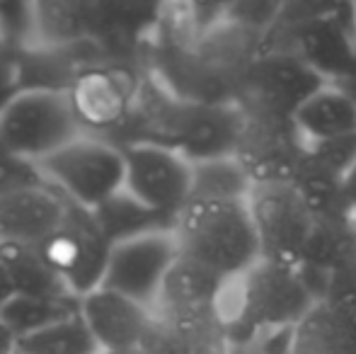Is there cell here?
I'll return each mask as SVG.
<instances>
[{
  "mask_svg": "<svg viewBox=\"0 0 356 354\" xmlns=\"http://www.w3.org/2000/svg\"><path fill=\"white\" fill-rule=\"evenodd\" d=\"M243 124L238 104L189 102L170 92L145 68L136 109L114 143H158L182 153L189 163H202L235 156Z\"/></svg>",
  "mask_w": 356,
  "mask_h": 354,
  "instance_id": "obj_1",
  "label": "cell"
},
{
  "mask_svg": "<svg viewBox=\"0 0 356 354\" xmlns=\"http://www.w3.org/2000/svg\"><path fill=\"white\" fill-rule=\"evenodd\" d=\"M318 303V293L300 269L259 260L225 284L218 303L223 337L250 345L262 335L296 330Z\"/></svg>",
  "mask_w": 356,
  "mask_h": 354,
  "instance_id": "obj_2",
  "label": "cell"
},
{
  "mask_svg": "<svg viewBox=\"0 0 356 354\" xmlns=\"http://www.w3.org/2000/svg\"><path fill=\"white\" fill-rule=\"evenodd\" d=\"M179 252L223 279H238L262 260L248 199H192L172 228Z\"/></svg>",
  "mask_w": 356,
  "mask_h": 354,
  "instance_id": "obj_3",
  "label": "cell"
},
{
  "mask_svg": "<svg viewBox=\"0 0 356 354\" xmlns=\"http://www.w3.org/2000/svg\"><path fill=\"white\" fill-rule=\"evenodd\" d=\"M47 184L80 209H97L127 184L124 148L92 134H80L39 163Z\"/></svg>",
  "mask_w": 356,
  "mask_h": 354,
  "instance_id": "obj_4",
  "label": "cell"
},
{
  "mask_svg": "<svg viewBox=\"0 0 356 354\" xmlns=\"http://www.w3.org/2000/svg\"><path fill=\"white\" fill-rule=\"evenodd\" d=\"M145 68L109 58H97L80 68L66 92L85 134L114 141L124 131L136 109Z\"/></svg>",
  "mask_w": 356,
  "mask_h": 354,
  "instance_id": "obj_5",
  "label": "cell"
},
{
  "mask_svg": "<svg viewBox=\"0 0 356 354\" xmlns=\"http://www.w3.org/2000/svg\"><path fill=\"white\" fill-rule=\"evenodd\" d=\"M80 134L66 90H24L0 114V146L37 166Z\"/></svg>",
  "mask_w": 356,
  "mask_h": 354,
  "instance_id": "obj_6",
  "label": "cell"
},
{
  "mask_svg": "<svg viewBox=\"0 0 356 354\" xmlns=\"http://www.w3.org/2000/svg\"><path fill=\"white\" fill-rule=\"evenodd\" d=\"M248 204L262 260L300 269L310 233L315 228V214L298 189L289 182L254 184L250 189Z\"/></svg>",
  "mask_w": 356,
  "mask_h": 354,
  "instance_id": "obj_7",
  "label": "cell"
},
{
  "mask_svg": "<svg viewBox=\"0 0 356 354\" xmlns=\"http://www.w3.org/2000/svg\"><path fill=\"white\" fill-rule=\"evenodd\" d=\"M291 51L327 83H344L356 73V8L298 27H274L262 39V54Z\"/></svg>",
  "mask_w": 356,
  "mask_h": 354,
  "instance_id": "obj_8",
  "label": "cell"
},
{
  "mask_svg": "<svg viewBox=\"0 0 356 354\" xmlns=\"http://www.w3.org/2000/svg\"><path fill=\"white\" fill-rule=\"evenodd\" d=\"M42 255L78 298L102 287L112 243L95 223L92 211L71 204L66 221L39 246Z\"/></svg>",
  "mask_w": 356,
  "mask_h": 354,
  "instance_id": "obj_9",
  "label": "cell"
},
{
  "mask_svg": "<svg viewBox=\"0 0 356 354\" xmlns=\"http://www.w3.org/2000/svg\"><path fill=\"white\" fill-rule=\"evenodd\" d=\"M325 86L327 81L300 56L291 51H267L259 54L250 66L240 88L238 107L243 112L293 119L300 104Z\"/></svg>",
  "mask_w": 356,
  "mask_h": 354,
  "instance_id": "obj_10",
  "label": "cell"
},
{
  "mask_svg": "<svg viewBox=\"0 0 356 354\" xmlns=\"http://www.w3.org/2000/svg\"><path fill=\"white\" fill-rule=\"evenodd\" d=\"M122 148L127 158L124 189L175 223L182 209L192 202L194 163L158 143H129Z\"/></svg>",
  "mask_w": 356,
  "mask_h": 354,
  "instance_id": "obj_11",
  "label": "cell"
},
{
  "mask_svg": "<svg viewBox=\"0 0 356 354\" xmlns=\"http://www.w3.org/2000/svg\"><path fill=\"white\" fill-rule=\"evenodd\" d=\"M245 124L235 158L254 184H293L296 172L308 153V141L289 117L243 112Z\"/></svg>",
  "mask_w": 356,
  "mask_h": 354,
  "instance_id": "obj_12",
  "label": "cell"
},
{
  "mask_svg": "<svg viewBox=\"0 0 356 354\" xmlns=\"http://www.w3.org/2000/svg\"><path fill=\"white\" fill-rule=\"evenodd\" d=\"M179 257L172 231H158L112 246L102 287L153 311L170 267Z\"/></svg>",
  "mask_w": 356,
  "mask_h": 354,
  "instance_id": "obj_13",
  "label": "cell"
},
{
  "mask_svg": "<svg viewBox=\"0 0 356 354\" xmlns=\"http://www.w3.org/2000/svg\"><path fill=\"white\" fill-rule=\"evenodd\" d=\"M80 318L97 340L99 352H124L141 347L153 323V311L124 293L99 287L80 298Z\"/></svg>",
  "mask_w": 356,
  "mask_h": 354,
  "instance_id": "obj_14",
  "label": "cell"
},
{
  "mask_svg": "<svg viewBox=\"0 0 356 354\" xmlns=\"http://www.w3.org/2000/svg\"><path fill=\"white\" fill-rule=\"evenodd\" d=\"M71 211V202L51 184H32L0 194V241L42 246Z\"/></svg>",
  "mask_w": 356,
  "mask_h": 354,
  "instance_id": "obj_15",
  "label": "cell"
},
{
  "mask_svg": "<svg viewBox=\"0 0 356 354\" xmlns=\"http://www.w3.org/2000/svg\"><path fill=\"white\" fill-rule=\"evenodd\" d=\"M228 279L204 267L202 262L182 255L170 267L168 277L160 289L155 313L184 316V313H218L220 296L225 291Z\"/></svg>",
  "mask_w": 356,
  "mask_h": 354,
  "instance_id": "obj_16",
  "label": "cell"
},
{
  "mask_svg": "<svg viewBox=\"0 0 356 354\" xmlns=\"http://www.w3.org/2000/svg\"><path fill=\"white\" fill-rule=\"evenodd\" d=\"M37 47H78L95 37L97 0H32Z\"/></svg>",
  "mask_w": 356,
  "mask_h": 354,
  "instance_id": "obj_17",
  "label": "cell"
},
{
  "mask_svg": "<svg viewBox=\"0 0 356 354\" xmlns=\"http://www.w3.org/2000/svg\"><path fill=\"white\" fill-rule=\"evenodd\" d=\"M300 136L308 143H323L332 138L356 134V102L342 86L327 83L300 104L293 114Z\"/></svg>",
  "mask_w": 356,
  "mask_h": 354,
  "instance_id": "obj_18",
  "label": "cell"
},
{
  "mask_svg": "<svg viewBox=\"0 0 356 354\" xmlns=\"http://www.w3.org/2000/svg\"><path fill=\"white\" fill-rule=\"evenodd\" d=\"M92 218L112 246L138 236H148V233L172 231L175 228L172 221L155 214L143 202H138L134 194H129L127 189H122L112 199H107L97 209H92Z\"/></svg>",
  "mask_w": 356,
  "mask_h": 354,
  "instance_id": "obj_19",
  "label": "cell"
},
{
  "mask_svg": "<svg viewBox=\"0 0 356 354\" xmlns=\"http://www.w3.org/2000/svg\"><path fill=\"white\" fill-rule=\"evenodd\" d=\"M0 265L8 272L15 293L19 296H63L71 293L61 282L39 246L29 243H3L0 246ZM75 296V293H73Z\"/></svg>",
  "mask_w": 356,
  "mask_h": 354,
  "instance_id": "obj_20",
  "label": "cell"
},
{
  "mask_svg": "<svg viewBox=\"0 0 356 354\" xmlns=\"http://www.w3.org/2000/svg\"><path fill=\"white\" fill-rule=\"evenodd\" d=\"M293 187L300 192L310 211L315 218H347L356 216L352 204L347 199V189H344V177L325 168L310 156V146L305 153L303 163H300L298 172H296Z\"/></svg>",
  "mask_w": 356,
  "mask_h": 354,
  "instance_id": "obj_21",
  "label": "cell"
},
{
  "mask_svg": "<svg viewBox=\"0 0 356 354\" xmlns=\"http://www.w3.org/2000/svg\"><path fill=\"white\" fill-rule=\"evenodd\" d=\"M78 313L80 298L73 296V293H63V296H19V293H15L0 311V321L19 340L24 335H32V332H39L44 328L68 321Z\"/></svg>",
  "mask_w": 356,
  "mask_h": 354,
  "instance_id": "obj_22",
  "label": "cell"
},
{
  "mask_svg": "<svg viewBox=\"0 0 356 354\" xmlns=\"http://www.w3.org/2000/svg\"><path fill=\"white\" fill-rule=\"evenodd\" d=\"M15 354H102L97 340L88 330L85 321L78 316L44 328L32 335L17 340Z\"/></svg>",
  "mask_w": 356,
  "mask_h": 354,
  "instance_id": "obj_23",
  "label": "cell"
},
{
  "mask_svg": "<svg viewBox=\"0 0 356 354\" xmlns=\"http://www.w3.org/2000/svg\"><path fill=\"white\" fill-rule=\"evenodd\" d=\"M252 179L235 156L194 163L192 199H248Z\"/></svg>",
  "mask_w": 356,
  "mask_h": 354,
  "instance_id": "obj_24",
  "label": "cell"
},
{
  "mask_svg": "<svg viewBox=\"0 0 356 354\" xmlns=\"http://www.w3.org/2000/svg\"><path fill=\"white\" fill-rule=\"evenodd\" d=\"M284 15V0H235L225 22L257 34H269Z\"/></svg>",
  "mask_w": 356,
  "mask_h": 354,
  "instance_id": "obj_25",
  "label": "cell"
},
{
  "mask_svg": "<svg viewBox=\"0 0 356 354\" xmlns=\"http://www.w3.org/2000/svg\"><path fill=\"white\" fill-rule=\"evenodd\" d=\"M356 8V0H284V15L277 27H298L320 17H332Z\"/></svg>",
  "mask_w": 356,
  "mask_h": 354,
  "instance_id": "obj_26",
  "label": "cell"
},
{
  "mask_svg": "<svg viewBox=\"0 0 356 354\" xmlns=\"http://www.w3.org/2000/svg\"><path fill=\"white\" fill-rule=\"evenodd\" d=\"M308 146L315 161L342 177H347L349 170L356 166V134H347V136L323 143H308Z\"/></svg>",
  "mask_w": 356,
  "mask_h": 354,
  "instance_id": "obj_27",
  "label": "cell"
},
{
  "mask_svg": "<svg viewBox=\"0 0 356 354\" xmlns=\"http://www.w3.org/2000/svg\"><path fill=\"white\" fill-rule=\"evenodd\" d=\"M24 90H29V83H27V71H24L22 51L0 49V114H3Z\"/></svg>",
  "mask_w": 356,
  "mask_h": 354,
  "instance_id": "obj_28",
  "label": "cell"
},
{
  "mask_svg": "<svg viewBox=\"0 0 356 354\" xmlns=\"http://www.w3.org/2000/svg\"><path fill=\"white\" fill-rule=\"evenodd\" d=\"M42 170L37 163L24 161V158L10 153L8 148L0 146V194L15 192V189L32 187V184H44Z\"/></svg>",
  "mask_w": 356,
  "mask_h": 354,
  "instance_id": "obj_29",
  "label": "cell"
},
{
  "mask_svg": "<svg viewBox=\"0 0 356 354\" xmlns=\"http://www.w3.org/2000/svg\"><path fill=\"white\" fill-rule=\"evenodd\" d=\"M15 347H17V337L0 321V354H15Z\"/></svg>",
  "mask_w": 356,
  "mask_h": 354,
  "instance_id": "obj_30",
  "label": "cell"
},
{
  "mask_svg": "<svg viewBox=\"0 0 356 354\" xmlns=\"http://www.w3.org/2000/svg\"><path fill=\"white\" fill-rule=\"evenodd\" d=\"M13 296H15V289H13V284H10V279H8V272H5V267L0 265V311H3L5 303H8Z\"/></svg>",
  "mask_w": 356,
  "mask_h": 354,
  "instance_id": "obj_31",
  "label": "cell"
},
{
  "mask_svg": "<svg viewBox=\"0 0 356 354\" xmlns=\"http://www.w3.org/2000/svg\"><path fill=\"white\" fill-rule=\"evenodd\" d=\"M344 189H347V199L352 204L354 214H356V166L349 170V175L344 177Z\"/></svg>",
  "mask_w": 356,
  "mask_h": 354,
  "instance_id": "obj_32",
  "label": "cell"
},
{
  "mask_svg": "<svg viewBox=\"0 0 356 354\" xmlns=\"http://www.w3.org/2000/svg\"><path fill=\"white\" fill-rule=\"evenodd\" d=\"M339 86H342L344 90H347V92L354 97V102H356V73H354L352 78H347V81H344V83H339Z\"/></svg>",
  "mask_w": 356,
  "mask_h": 354,
  "instance_id": "obj_33",
  "label": "cell"
},
{
  "mask_svg": "<svg viewBox=\"0 0 356 354\" xmlns=\"http://www.w3.org/2000/svg\"><path fill=\"white\" fill-rule=\"evenodd\" d=\"M109 354H148L143 347H134V350H124V352H109Z\"/></svg>",
  "mask_w": 356,
  "mask_h": 354,
  "instance_id": "obj_34",
  "label": "cell"
},
{
  "mask_svg": "<svg viewBox=\"0 0 356 354\" xmlns=\"http://www.w3.org/2000/svg\"><path fill=\"white\" fill-rule=\"evenodd\" d=\"M177 3H187V0H177Z\"/></svg>",
  "mask_w": 356,
  "mask_h": 354,
  "instance_id": "obj_35",
  "label": "cell"
},
{
  "mask_svg": "<svg viewBox=\"0 0 356 354\" xmlns=\"http://www.w3.org/2000/svg\"><path fill=\"white\" fill-rule=\"evenodd\" d=\"M0 246H3V241H0Z\"/></svg>",
  "mask_w": 356,
  "mask_h": 354,
  "instance_id": "obj_36",
  "label": "cell"
}]
</instances>
